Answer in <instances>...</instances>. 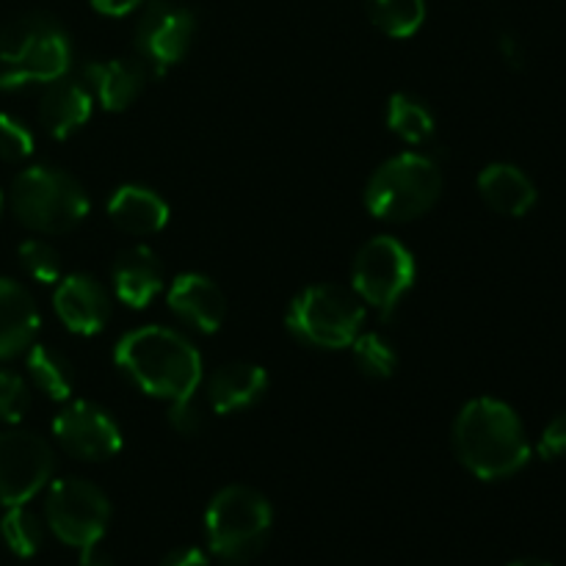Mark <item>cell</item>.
I'll return each mask as SVG.
<instances>
[{
	"mask_svg": "<svg viewBox=\"0 0 566 566\" xmlns=\"http://www.w3.org/2000/svg\"><path fill=\"white\" fill-rule=\"evenodd\" d=\"M453 453L481 481H503L531 459L520 415L497 398H473L453 420Z\"/></svg>",
	"mask_w": 566,
	"mask_h": 566,
	"instance_id": "obj_1",
	"label": "cell"
},
{
	"mask_svg": "<svg viewBox=\"0 0 566 566\" xmlns=\"http://www.w3.org/2000/svg\"><path fill=\"white\" fill-rule=\"evenodd\" d=\"M114 363L144 396L188 401L202 385V357L191 340L166 326L127 332L114 348Z\"/></svg>",
	"mask_w": 566,
	"mask_h": 566,
	"instance_id": "obj_2",
	"label": "cell"
},
{
	"mask_svg": "<svg viewBox=\"0 0 566 566\" xmlns=\"http://www.w3.org/2000/svg\"><path fill=\"white\" fill-rule=\"evenodd\" d=\"M72 44L50 14H22L0 28V88L48 86L70 72Z\"/></svg>",
	"mask_w": 566,
	"mask_h": 566,
	"instance_id": "obj_3",
	"label": "cell"
},
{
	"mask_svg": "<svg viewBox=\"0 0 566 566\" xmlns=\"http://www.w3.org/2000/svg\"><path fill=\"white\" fill-rule=\"evenodd\" d=\"M9 202L17 221L39 235H64L88 216L86 188L70 171L44 164L14 177Z\"/></svg>",
	"mask_w": 566,
	"mask_h": 566,
	"instance_id": "obj_4",
	"label": "cell"
},
{
	"mask_svg": "<svg viewBox=\"0 0 566 566\" xmlns=\"http://www.w3.org/2000/svg\"><path fill=\"white\" fill-rule=\"evenodd\" d=\"M274 512L269 497L243 484L224 486L205 512V536L213 556L227 564H247L260 556L271 536Z\"/></svg>",
	"mask_w": 566,
	"mask_h": 566,
	"instance_id": "obj_5",
	"label": "cell"
},
{
	"mask_svg": "<svg viewBox=\"0 0 566 566\" xmlns=\"http://www.w3.org/2000/svg\"><path fill=\"white\" fill-rule=\"evenodd\" d=\"M440 193V166L429 155L401 153L374 171L365 186V208L381 221H412L429 213Z\"/></svg>",
	"mask_w": 566,
	"mask_h": 566,
	"instance_id": "obj_6",
	"label": "cell"
},
{
	"mask_svg": "<svg viewBox=\"0 0 566 566\" xmlns=\"http://www.w3.org/2000/svg\"><path fill=\"white\" fill-rule=\"evenodd\" d=\"M285 324L298 343L313 348H348L363 332L365 302L354 287L313 285L291 302Z\"/></svg>",
	"mask_w": 566,
	"mask_h": 566,
	"instance_id": "obj_7",
	"label": "cell"
},
{
	"mask_svg": "<svg viewBox=\"0 0 566 566\" xmlns=\"http://www.w3.org/2000/svg\"><path fill=\"white\" fill-rule=\"evenodd\" d=\"M44 523L55 539L75 551L99 545L111 523V501L86 479H59L50 484L44 501Z\"/></svg>",
	"mask_w": 566,
	"mask_h": 566,
	"instance_id": "obj_8",
	"label": "cell"
},
{
	"mask_svg": "<svg viewBox=\"0 0 566 566\" xmlns=\"http://www.w3.org/2000/svg\"><path fill=\"white\" fill-rule=\"evenodd\" d=\"M418 265L412 252L392 235H376L354 258L352 287L365 304L392 313L403 296L412 291Z\"/></svg>",
	"mask_w": 566,
	"mask_h": 566,
	"instance_id": "obj_9",
	"label": "cell"
},
{
	"mask_svg": "<svg viewBox=\"0 0 566 566\" xmlns=\"http://www.w3.org/2000/svg\"><path fill=\"white\" fill-rule=\"evenodd\" d=\"M55 453L33 431H0V506H25L53 479Z\"/></svg>",
	"mask_w": 566,
	"mask_h": 566,
	"instance_id": "obj_10",
	"label": "cell"
},
{
	"mask_svg": "<svg viewBox=\"0 0 566 566\" xmlns=\"http://www.w3.org/2000/svg\"><path fill=\"white\" fill-rule=\"evenodd\" d=\"M197 31L191 11L171 0H149L136 25V48L144 64L158 72L180 64L188 55Z\"/></svg>",
	"mask_w": 566,
	"mask_h": 566,
	"instance_id": "obj_11",
	"label": "cell"
},
{
	"mask_svg": "<svg viewBox=\"0 0 566 566\" xmlns=\"http://www.w3.org/2000/svg\"><path fill=\"white\" fill-rule=\"evenodd\" d=\"M53 437L61 451L81 462H108L122 451V431L108 409L92 401H72L55 415Z\"/></svg>",
	"mask_w": 566,
	"mask_h": 566,
	"instance_id": "obj_12",
	"label": "cell"
},
{
	"mask_svg": "<svg viewBox=\"0 0 566 566\" xmlns=\"http://www.w3.org/2000/svg\"><path fill=\"white\" fill-rule=\"evenodd\" d=\"M53 310L72 335L92 337L111 318L108 291L92 274L61 276L53 293Z\"/></svg>",
	"mask_w": 566,
	"mask_h": 566,
	"instance_id": "obj_13",
	"label": "cell"
},
{
	"mask_svg": "<svg viewBox=\"0 0 566 566\" xmlns=\"http://www.w3.org/2000/svg\"><path fill=\"white\" fill-rule=\"evenodd\" d=\"M166 304L180 324L191 326L193 332H202V335L219 332L227 318V298L221 287L210 276L197 274V271L175 276Z\"/></svg>",
	"mask_w": 566,
	"mask_h": 566,
	"instance_id": "obj_14",
	"label": "cell"
},
{
	"mask_svg": "<svg viewBox=\"0 0 566 566\" xmlns=\"http://www.w3.org/2000/svg\"><path fill=\"white\" fill-rule=\"evenodd\" d=\"M269 392V374L263 365L227 363L205 381V398L216 415H235L252 409Z\"/></svg>",
	"mask_w": 566,
	"mask_h": 566,
	"instance_id": "obj_15",
	"label": "cell"
},
{
	"mask_svg": "<svg viewBox=\"0 0 566 566\" xmlns=\"http://www.w3.org/2000/svg\"><path fill=\"white\" fill-rule=\"evenodd\" d=\"M92 108V88L75 77L64 75L44 86L42 97H39V125L44 127L50 138L64 142L86 125Z\"/></svg>",
	"mask_w": 566,
	"mask_h": 566,
	"instance_id": "obj_16",
	"label": "cell"
},
{
	"mask_svg": "<svg viewBox=\"0 0 566 566\" xmlns=\"http://www.w3.org/2000/svg\"><path fill=\"white\" fill-rule=\"evenodd\" d=\"M147 64L142 59L94 61L83 70L92 97L111 114L127 111L147 86Z\"/></svg>",
	"mask_w": 566,
	"mask_h": 566,
	"instance_id": "obj_17",
	"label": "cell"
},
{
	"mask_svg": "<svg viewBox=\"0 0 566 566\" xmlns=\"http://www.w3.org/2000/svg\"><path fill=\"white\" fill-rule=\"evenodd\" d=\"M114 293L125 307L144 310L164 291V265L149 247H130L119 252L111 269Z\"/></svg>",
	"mask_w": 566,
	"mask_h": 566,
	"instance_id": "obj_18",
	"label": "cell"
},
{
	"mask_svg": "<svg viewBox=\"0 0 566 566\" xmlns=\"http://www.w3.org/2000/svg\"><path fill=\"white\" fill-rule=\"evenodd\" d=\"M39 310L25 285L0 276V359H14L33 346Z\"/></svg>",
	"mask_w": 566,
	"mask_h": 566,
	"instance_id": "obj_19",
	"label": "cell"
},
{
	"mask_svg": "<svg viewBox=\"0 0 566 566\" xmlns=\"http://www.w3.org/2000/svg\"><path fill=\"white\" fill-rule=\"evenodd\" d=\"M108 216L122 232L136 238L158 235L169 224V205L147 186H122L108 199Z\"/></svg>",
	"mask_w": 566,
	"mask_h": 566,
	"instance_id": "obj_20",
	"label": "cell"
},
{
	"mask_svg": "<svg viewBox=\"0 0 566 566\" xmlns=\"http://www.w3.org/2000/svg\"><path fill=\"white\" fill-rule=\"evenodd\" d=\"M479 193L486 208L501 216H512V219H520L536 205V186L514 164L486 166L479 175Z\"/></svg>",
	"mask_w": 566,
	"mask_h": 566,
	"instance_id": "obj_21",
	"label": "cell"
},
{
	"mask_svg": "<svg viewBox=\"0 0 566 566\" xmlns=\"http://www.w3.org/2000/svg\"><path fill=\"white\" fill-rule=\"evenodd\" d=\"M25 368L33 387H39V390L48 398H53V401H70L72 392H75V365H72L59 348L44 346V343H33L25 352Z\"/></svg>",
	"mask_w": 566,
	"mask_h": 566,
	"instance_id": "obj_22",
	"label": "cell"
},
{
	"mask_svg": "<svg viewBox=\"0 0 566 566\" xmlns=\"http://www.w3.org/2000/svg\"><path fill=\"white\" fill-rule=\"evenodd\" d=\"M387 127H390V133H396L403 144L420 147V144H426L434 136L437 122L423 99L415 97V94L398 92L392 94L390 103H387Z\"/></svg>",
	"mask_w": 566,
	"mask_h": 566,
	"instance_id": "obj_23",
	"label": "cell"
},
{
	"mask_svg": "<svg viewBox=\"0 0 566 566\" xmlns=\"http://www.w3.org/2000/svg\"><path fill=\"white\" fill-rule=\"evenodd\" d=\"M370 22L390 39H409L423 28L426 0H368Z\"/></svg>",
	"mask_w": 566,
	"mask_h": 566,
	"instance_id": "obj_24",
	"label": "cell"
},
{
	"mask_svg": "<svg viewBox=\"0 0 566 566\" xmlns=\"http://www.w3.org/2000/svg\"><path fill=\"white\" fill-rule=\"evenodd\" d=\"M0 536H3L6 547H9L14 556L31 558L36 556L39 547H42L44 525L31 509L9 506V512L0 520Z\"/></svg>",
	"mask_w": 566,
	"mask_h": 566,
	"instance_id": "obj_25",
	"label": "cell"
},
{
	"mask_svg": "<svg viewBox=\"0 0 566 566\" xmlns=\"http://www.w3.org/2000/svg\"><path fill=\"white\" fill-rule=\"evenodd\" d=\"M352 357L365 379H390L398 368L396 348H392L385 337L376 335V332H359V335L354 337Z\"/></svg>",
	"mask_w": 566,
	"mask_h": 566,
	"instance_id": "obj_26",
	"label": "cell"
},
{
	"mask_svg": "<svg viewBox=\"0 0 566 566\" xmlns=\"http://www.w3.org/2000/svg\"><path fill=\"white\" fill-rule=\"evenodd\" d=\"M17 258H20L22 271L31 276L33 282H42V285H55L61 280V258L48 241H39V238H28L17 249Z\"/></svg>",
	"mask_w": 566,
	"mask_h": 566,
	"instance_id": "obj_27",
	"label": "cell"
},
{
	"mask_svg": "<svg viewBox=\"0 0 566 566\" xmlns=\"http://www.w3.org/2000/svg\"><path fill=\"white\" fill-rule=\"evenodd\" d=\"M31 407V390L14 370L0 368V423L17 426Z\"/></svg>",
	"mask_w": 566,
	"mask_h": 566,
	"instance_id": "obj_28",
	"label": "cell"
},
{
	"mask_svg": "<svg viewBox=\"0 0 566 566\" xmlns=\"http://www.w3.org/2000/svg\"><path fill=\"white\" fill-rule=\"evenodd\" d=\"M33 155V133L20 119L0 114V160L20 164Z\"/></svg>",
	"mask_w": 566,
	"mask_h": 566,
	"instance_id": "obj_29",
	"label": "cell"
},
{
	"mask_svg": "<svg viewBox=\"0 0 566 566\" xmlns=\"http://www.w3.org/2000/svg\"><path fill=\"white\" fill-rule=\"evenodd\" d=\"M169 426L182 437H193L202 431V412L197 409L193 398L169 403Z\"/></svg>",
	"mask_w": 566,
	"mask_h": 566,
	"instance_id": "obj_30",
	"label": "cell"
},
{
	"mask_svg": "<svg viewBox=\"0 0 566 566\" xmlns=\"http://www.w3.org/2000/svg\"><path fill=\"white\" fill-rule=\"evenodd\" d=\"M539 453L545 459L566 457V412L558 415V418H553L551 423H547V429L542 431Z\"/></svg>",
	"mask_w": 566,
	"mask_h": 566,
	"instance_id": "obj_31",
	"label": "cell"
},
{
	"mask_svg": "<svg viewBox=\"0 0 566 566\" xmlns=\"http://www.w3.org/2000/svg\"><path fill=\"white\" fill-rule=\"evenodd\" d=\"M160 566H210V558L199 547H177L160 562Z\"/></svg>",
	"mask_w": 566,
	"mask_h": 566,
	"instance_id": "obj_32",
	"label": "cell"
},
{
	"mask_svg": "<svg viewBox=\"0 0 566 566\" xmlns=\"http://www.w3.org/2000/svg\"><path fill=\"white\" fill-rule=\"evenodd\" d=\"M497 48H501L503 61H506L512 70H520V66L525 64V48L520 44V39L514 36V33H503L501 42H497Z\"/></svg>",
	"mask_w": 566,
	"mask_h": 566,
	"instance_id": "obj_33",
	"label": "cell"
},
{
	"mask_svg": "<svg viewBox=\"0 0 566 566\" xmlns=\"http://www.w3.org/2000/svg\"><path fill=\"white\" fill-rule=\"evenodd\" d=\"M144 0H92L94 11L105 17H125L130 11H136Z\"/></svg>",
	"mask_w": 566,
	"mask_h": 566,
	"instance_id": "obj_34",
	"label": "cell"
},
{
	"mask_svg": "<svg viewBox=\"0 0 566 566\" xmlns=\"http://www.w3.org/2000/svg\"><path fill=\"white\" fill-rule=\"evenodd\" d=\"M77 566H114V562H111L108 553H103L97 545H94V547H86V551H81Z\"/></svg>",
	"mask_w": 566,
	"mask_h": 566,
	"instance_id": "obj_35",
	"label": "cell"
},
{
	"mask_svg": "<svg viewBox=\"0 0 566 566\" xmlns=\"http://www.w3.org/2000/svg\"><path fill=\"white\" fill-rule=\"evenodd\" d=\"M509 566H551L547 562H536V558H523V562H514Z\"/></svg>",
	"mask_w": 566,
	"mask_h": 566,
	"instance_id": "obj_36",
	"label": "cell"
},
{
	"mask_svg": "<svg viewBox=\"0 0 566 566\" xmlns=\"http://www.w3.org/2000/svg\"><path fill=\"white\" fill-rule=\"evenodd\" d=\"M0 213H3V191H0Z\"/></svg>",
	"mask_w": 566,
	"mask_h": 566,
	"instance_id": "obj_37",
	"label": "cell"
}]
</instances>
